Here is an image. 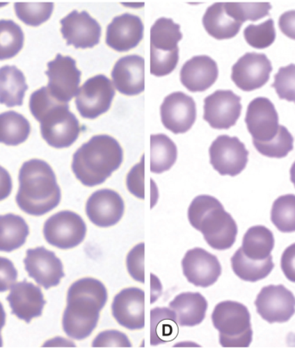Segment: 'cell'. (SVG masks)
Returning a JSON list of instances; mask_svg holds the SVG:
<instances>
[{"label":"cell","instance_id":"cell-49","mask_svg":"<svg viewBox=\"0 0 295 356\" xmlns=\"http://www.w3.org/2000/svg\"><path fill=\"white\" fill-rule=\"evenodd\" d=\"M279 27L284 35L295 40V10L284 13L280 17Z\"/></svg>","mask_w":295,"mask_h":356},{"label":"cell","instance_id":"cell-14","mask_svg":"<svg viewBox=\"0 0 295 356\" xmlns=\"http://www.w3.org/2000/svg\"><path fill=\"white\" fill-rule=\"evenodd\" d=\"M160 111L161 123L174 134L188 132L196 121V104L192 97L182 92L167 96Z\"/></svg>","mask_w":295,"mask_h":356},{"label":"cell","instance_id":"cell-5","mask_svg":"<svg viewBox=\"0 0 295 356\" xmlns=\"http://www.w3.org/2000/svg\"><path fill=\"white\" fill-rule=\"evenodd\" d=\"M181 26L171 19L161 17L150 29V74L166 76L177 67Z\"/></svg>","mask_w":295,"mask_h":356},{"label":"cell","instance_id":"cell-31","mask_svg":"<svg viewBox=\"0 0 295 356\" xmlns=\"http://www.w3.org/2000/svg\"><path fill=\"white\" fill-rule=\"evenodd\" d=\"M177 159V147L168 136H150V172L161 174L174 166Z\"/></svg>","mask_w":295,"mask_h":356},{"label":"cell","instance_id":"cell-11","mask_svg":"<svg viewBox=\"0 0 295 356\" xmlns=\"http://www.w3.org/2000/svg\"><path fill=\"white\" fill-rule=\"evenodd\" d=\"M197 231L202 233L208 245L217 250L231 249L236 242L237 225L221 204L211 208L201 218Z\"/></svg>","mask_w":295,"mask_h":356},{"label":"cell","instance_id":"cell-28","mask_svg":"<svg viewBox=\"0 0 295 356\" xmlns=\"http://www.w3.org/2000/svg\"><path fill=\"white\" fill-rule=\"evenodd\" d=\"M28 90L23 72L15 66L0 68V104L7 107L21 106Z\"/></svg>","mask_w":295,"mask_h":356},{"label":"cell","instance_id":"cell-1","mask_svg":"<svg viewBox=\"0 0 295 356\" xmlns=\"http://www.w3.org/2000/svg\"><path fill=\"white\" fill-rule=\"evenodd\" d=\"M30 110L40 123L42 138L49 146L64 149L77 142L81 133L80 122L71 113L68 103L54 98L47 86L32 93Z\"/></svg>","mask_w":295,"mask_h":356},{"label":"cell","instance_id":"cell-50","mask_svg":"<svg viewBox=\"0 0 295 356\" xmlns=\"http://www.w3.org/2000/svg\"><path fill=\"white\" fill-rule=\"evenodd\" d=\"M13 190L12 177L6 169L0 166V201L7 199Z\"/></svg>","mask_w":295,"mask_h":356},{"label":"cell","instance_id":"cell-51","mask_svg":"<svg viewBox=\"0 0 295 356\" xmlns=\"http://www.w3.org/2000/svg\"><path fill=\"white\" fill-rule=\"evenodd\" d=\"M6 314L1 303H0V332L6 325ZM3 346L2 337L0 335V347Z\"/></svg>","mask_w":295,"mask_h":356},{"label":"cell","instance_id":"cell-16","mask_svg":"<svg viewBox=\"0 0 295 356\" xmlns=\"http://www.w3.org/2000/svg\"><path fill=\"white\" fill-rule=\"evenodd\" d=\"M61 32L67 45L75 49H91L98 45L102 37V26L88 12L74 10L63 17Z\"/></svg>","mask_w":295,"mask_h":356},{"label":"cell","instance_id":"cell-18","mask_svg":"<svg viewBox=\"0 0 295 356\" xmlns=\"http://www.w3.org/2000/svg\"><path fill=\"white\" fill-rule=\"evenodd\" d=\"M182 270L189 282L207 289L217 282L222 267L217 257L200 248L186 252L182 262Z\"/></svg>","mask_w":295,"mask_h":356},{"label":"cell","instance_id":"cell-42","mask_svg":"<svg viewBox=\"0 0 295 356\" xmlns=\"http://www.w3.org/2000/svg\"><path fill=\"white\" fill-rule=\"evenodd\" d=\"M273 88L280 99L295 103V64L280 68Z\"/></svg>","mask_w":295,"mask_h":356},{"label":"cell","instance_id":"cell-2","mask_svg":"<svg viewBox=\"0 0 295 356\" xmlns=\"http://www.w3.org/2000/svg\"><path fill=\"white\" fill-rule=\"evenodd\" d=\"M19 189L16 201L20 209L29 215L42 216L58 207L62 192L56 176L46 161L32 159L22 166Z\"/></svg>","mask_w":295,"mask_h":356},{"label":"cell","instance_id":"cell-13","mask_svg":"<svg viewBox=\"0 0 295 356\" xmlns=\"http://www.w3.org/2000/svg\"><path fill=\"white\" fill-rule=\"evenodd\" d=\"M255 305L257 314L269 323H286L295 314L294 295L282 285L264 287Z\"/></svg>","mask_w":295,"mask_h":356},{"label":"cell","instance_id":"cell-48","mask_svg":"<svg viewBox=\"0 0 295 356\" xmlns=\"http://www.w3.org/2000/svg\"><path fill=\"white\" fill-rule=\"evenodd\" d=\"M280 267L286 278L295 283V243L287 247L283 252Z\"/></svg>","mask_w":295,"mask_h":356},{"label":"cell","instance_id":"cell-32","mask_svg":"<svg viewBox=\"0 0 295 356\" xmlns=\"http://www.w3.org/2000/svg\"><path fill=\"white\" fill-rule=\"evenodd\" d=\"M275 238L273 233L264 226H254L248 229L244 236V254L253 260H265L271 257L274 250Z\"/></svg>","mask_w":295,"mask_h":356},{"label":"cell","instance_id":"cell-46","mask_svg":"<svg viewBox=\"0 0 295 356\" xmlns=\"http://www.w3.org/2000/svg\"><path fill=\"white\" fill-rule=\"evenodd\" d=\"M92 346L95 348H131L132 345L125 334L118 332V330H107L96 337L95 341H93Z\"/></svg>","mask_w":295,"mask_h":356},{"label":"cell","instance_id":"cell-27","mask_svg":"<svg viewBox=\"0 0 295 356\" xmlns=\"http://www.w3.org/2000/svg\"><path fill=\"white\" fill-rule=\"evenodd\" d=\"M202 23L207 33L217 40L235 38L243 25V23L228 15L222 2L214 3L208 7L204 14Z\"/></svg>","mask_w":295,"mask_h":356},{"label":"cell","instance_id":"cell-21","mask_svg":"<svg viewBox=\"0 0 295 356\" xmlns=\"http://www.w3.org/2000/svg\"><path fill=\"white\" fill-rule=\"evenodd\" d=\"M145 294L142 289L131 287L122 290L111 305L113 318L129 330L145 328Z\"/></svg>","mask_w":295,"mask_h":356},{"label":"cell","instance_id":"cell-24","mask_svg":"<svg viewBox=\"0 0 295 356\" xmlns=\"http://www.w3.org/2000/svg\"><path fill=\"white\" fill-rule=\"evenodd\" d=\"M7 297L13 314L26 323L42 314L46 304L40 289L34 284L22 282L15 283Z\"/></svg>","mask_w":295,"mask_h":356},{"label":"cell","instance_id":"cell-3","mask_svg":"<svg viewBox=\"0 0 295 356\" xmlns=\"http://www.w3.org/2000/svg\"><path fill=\"white\" fill-rule=\"evenodd\" d=\"M123 160V149L116 139L95 136L74 154L72 170L82 184L93 188L103 184Z\"/></svg>","mask_w":295,"mask_h":356},{"label":"cell","instance_id":"cell-52","mask_svg":"<svg viewBox=\"0 0 295 356\" xmlns=\"http://www.w3.org/2000/svg\"><path fill=\"white\" fill-rule=\"evenodd\" d=\"M290 178L291 181H292L293 184L295 186V161L294 163L292 165V168L290 169Z\"/></svg>","mask_w":295,"mask_h":356},{"label":"cell","instance_id":"cell-23","mask_svg":"<svg viewBox=\"0 0 295 356\" xmlns=\"http://www.w3.org/2000/svg\"><path fill=\"white\" fill-rule=\"evenodd\" d=\"M145 60L142 56L131 55L122 57L111 71L115 88L127 96L142 93L145 89Z\"/></svg>","mask_w":295,"mask_h":356},{"label":"cell","instance_id":"cell-43","mask_svg":"<svg viewBox=\"0 0 295 356\" xmlns=\"http://www.w3.org/2000/svg\"><path fill=\"white\" fill-rule=\"evenodd\" d=\"M145 244L136 245L129 252L127 259V270L136 282L145 283Z\"/></svg>","mask_w":295,"mask_h":356},{"label":"cell","instance_id":"cell-36","mask_svg":"<svg viewBox=\"0 0 295 356\" xmlns=\"http://www.w3.org/2000/svg\"><path fill=\"white\" fill-rule=\"evenodd\" d=\"M271 221L280 232H295V195L280 196L273 204Z\"/></svg>","mask_w":295,"mask_h":356},{"label":"cell","instance_id":"cell-34","mask_svg":"<svg viewBox=\"0 0 295 356\" xmlns=\"http://www.w3.org/2000/svg\"><path fill=\"white\" fill-rule=\"evenodd\" d=\"M31 134V124L23 115L10 111L0 114V143L17 146Z\"/></svg>","mask_w":295,"mask_h":356},{"label":"cell","instance_id":"cell-53","mask_svg":"<svg viewBox=\"0 0 295 356\" xmlns=\"http://www.w3.org/2000/svg\"><path fill=\"white\" fill-rule=\"evenodd\" d=\"M7 5H8V3H0V7L5 6Z\"/></svg>","mask_w":295,"mask_h":356},{"label":"cell","instance_id":"cell-9","mask_svg":"<svg viewBox=\"0 0 295 356\" xmlns=\"http://www.w3.org/2000/svg\"><path fill=\"white\" fill-rule=\"evenodd\" d=\"M45 74L49 78L47 88L54 98L60 102L68 103L77 97L80 89L81 72L72 57L58 54L55 60L48 63Z\"/></svg>","mask_w":295,"mask_h":356},{"label":"cell","instance_id":"cell-26","mask_svg":"<svg viewBox=\"0 0 295 356\" xmlns=\"http://www.w3.org/2000/svg\"><path fill=\"white\" fill-rule=\"evenodd\" d=\"M169 307L174 311L179 325L193 327L204 321L208 303L200 293H182L170 302Z\"/></svg>","mask_w":295,"mask_h":356},{"label":"cell","instance_id":"cell-10","mask_svg":"<svg viewBox=\"0 0 295 356\" xmlns=\"http://www.w3.org/2000/svg\"><path fill=\"white\" fill-rule=\"evenodd\" d=\"M210 163L221 175H239L248 163L249 152L236 136H218L209 149Z\"/></svg>","mask_w":295,"mask_h":356},{"label":"cell","instance_id":"cell-22","mask_svg":"<svg viewBox=\"0 0 295 356\" xmlns=\"http://www.w3.org/2000/svg\"><path fill=\"white\" fill-rule=\"evenodd\" d=\"M143 21L138 16L125 13L114 17L106 29L107 46L117 52H127L135 49L143 40Z\"/></svg>","mask_w":295,"mask_h":356},{"label":"cell","instance_id":"cell-47","mask_svg":"<svg viewBox=\"0 0 295 356\" xmlns=\"http://www.w3.org/2000/svg\"><path fill=\"white\" fill-rule=\"evenodd\" d=\"M17 279V271L9 259L0 257V293L12 289Z\"/></svg>","mask_w":295,"mask_h":356},{"label":"cell","instance_id":"cell-44","mask_svg":"<svg viewBox=\"0 0 295 356\" xmlns=\"http://www.w3.org/2000/svg\"><path fill=\"white\" fill-rule=\"evenodd\" d=\"M221 204L216 197L209 195H200L196 197L189 208V220L194 229H198L201 218L211 208Z\"/></svg>","mask_w":295,"mask_h":356},{"label":"cell","instance_id":"cell-25","mask_svg":"<svg viewBox=\"0 0 295 356\" xmlns=\"http://www.w3.org/2000/svg\"><path fill=\"white\" fill-rule=\"evenodd\" d=\"M181 82L191 92L207 91L217 81L218 68L217 63L207 56H198L183 65Z\"/></svg>","mask_w":295,"mask_h":356},{"label":"cell","instance_id":"cell-8","mask_svg":"<svg viewBox=\"0 0 295 356\" xmlns=\"http://www.w3.org/2000/svg\"><path fill=\"white\" fill-rule=\"evenodd\" d=\"M116 95L113 82L105 75L90 78L79 89L75 105L79 113L86 120H95L109 111Z\"/></svg>","mask_w":295,"mask_h":356},{"label":"cell","instance_id":"cell-37","mask_svg":"<svg viewBox=\"0 0 295 356\" xmlns=\"http://www.w3.org/2000/svg\"><path fill=\"white\" fill-rule=\"evenodd\" d=\"M253 145L262 156L269 158H283L294 149V138L285 126L280 125L274 138L268 142L254 141Z\"/></svg>","mask_w":295,"mask_h":356},{"label":"cell","instance_id":"cell-45","mask_svg":"<svg viewBox=\"0 0 295 356\" xmlns=\"http://www.w3.org/2000/svg\"><path fill=\"white\" fill-rule=\"evenodd\" d=\"M129 192L140 200L145 199V156L140 163L135 165L129 172L127 179Z\"/></svg>","mask_w":295,"mask_h":356},{"label":"cell","instance_id":"cell-19","mask_svg":"<svg viewBox=\"0 0 295 356\" xmlns=\"http://www.w3.org/2000/svg\"><path fill=\"white\" fill-rule=\"evenodd\" d=\"M125 209L122 197L111 189L96 191L86 204V213L89 220L99 228H109L117 225L123 218Z\"/></svg>","mask_w":295,"mask_h":356},{"label":"cell","instance_id":"cell-39","mask_svg":"<svg viewBox=\"0 0 295 356\" xmlns=\"http://www.w3.org/2000/svg\"><path fill=\"white\" fill-rule=\"evenodd\" d=\"M225 12L233 19L244 23L267 17L272 9L271 3H224Z\"/></svg>","mask_w":295,"mask_h":356},{"label":"cell","instance_id":"cell-29","mask_svg":"<svg viewBox=\"0 0 295 356\" xmlns=\"http://www.w3.org/2000/svg\"><path fill=\"white\" fill-rule=\"evenodd\" d=\"M29 226L20 216L12 213L0 216V251L13 252L26 242Z\"/></svg>","mask_w":295,"mask_h":356},{"label":"cell","instance_id":"cell-38","mask_svg":"<svg viewBox=\"0 0 295 356\" xmlns=\"http://www.w3.org/2000/svg\"><path fill=\"white\" fill-rule=\"evenodd\" d=\"M54 3H15L16 15L29 26L38 27L51 17Z\"/></svg>","mask_w":295,"mask_h":356},{"label":"cell","instance_id":"cell-30","mask_svg":"<svg viewBox=\"0 0 295 356\" xmlns=\"http://www.w3.org/2000/svg\"><path fill=\"white\" fill-rule=\"evenodd\" d=\"M232 268L235 275L248 282H257L269 276L274 268L272 257L265 260H253L240 249L232 257Z\"/></svg>","mask_w":295,"mask_h":356},{"label":"cell","instance_id":"cell-40","mask_svg":"<svg viewBox=\"0 0 295 356\" xmlns=\"http://www.w3.org/2000/svg\"><path fill=\"white\" fill-rule=\"evenodd\" d=\"M244 38L254 49L269 48L276 41V32L274 21L268 19L258 25L250 24L244 31Z\"/></svg>","mask_w":295,"mask_h":356},{"label":"cell","instance_id":"cell-12","mask_svg":"<svg viewBox=\"0 0 295 356\" xmlns=\"http://www.w3.org/2000/svg\"><path fill=\"white\" fill-rule=\"evenodd\" d=\"M242 111L241 98L230 90H218L204 99V120L212 129H228L237 124Z\"/></svg>","mask_w":295,"mask_h":356},{"label":"cell","instance_id":"cell-17","mask_svg":"<svg viewBox=\"0 0 295 356\" xmlns=\"http://www.w3.org/2000/svg\"><path fill=\"white\" fill-rule=\"evenodd\" d=\"M24 262L29 276L47 290L58 286L65 276L62 261L45 247L29 250Z\"/></svg>","mask_w":295,"mask_h":356},{"label":"cell","instance_id":"cell-41","mask_svg":"<svg viewBox=\"0 0 295 356\" xmlns=\"http://www.w3.org/2000/svg\"><path fill=\"white\" fill-rule=\"evenodd\" d=\"M88 296L95 298L104 308L107 302L106 287L99 280L93 278H83L77 280L68 289L67 296Z\"/></svg>","mask_w":295,"mask_h":356},{"label":"cell","instance_id":"cell-33","mask_svg":"<svg viewBox=\"0 0 295 356\" xmlns=\"http://www.w3.org/2000/svg\"><path fill=\"white\" fill-rule=\"evenodd\" d=\"M150 344L166 343L178 335V322L174 311L168 308H154L150 312Z\"/></svg>","mask_w":295,"mask_h":356},{"label":"cell","instance_id":"cell-20","mask_svg":"<svg viewBox=\"0 0 295 356\" xmlns=\"http://www.w3.org/2000/svg\"><path fill=\"white\" fill-rule=\"evenodd\" d=\"M246 123L254 141H271L280 127L274 104L264 97L253 99L248 106Z\"/></svg>","mask_w":295,"mask_h":356},{"label":"cell","instance_id":"cell-7","mask_svg":"<svg viewBox=\"0 0 295 356\" xmlns=\"http://www.w3.org/2000/svg\"><path fill=\"white\" fill-rule=\"evenodd\" d=\"M43 235L50 245L60 250L74 249L85 239L86 222L74 211H60L45 222Z\"/></svg>","mask_w":295,"mask_h":356},{"label":"cell","instance_id":"cell-4","mask_svg":"<svg viewBox=\"0 0 295 356\" xmlns=\"http://www.w3.org/2000/svg\"><path fill=\"white\" fill-rule=\"evenodd\" d=\"M212 321L222 347L247 348L253 341L250 312L239 302L228 300L216 305Z\"/></svg>","mask_w":295,"mask_h":356},{"label":"cell","instance_id":"cell-15","mask_svg":"<svg viewBox=\"0 0 295 356\" xmlns=\"http://www.w3.org/2000/svg\"><path fill=\"white\" fill-rule=\"evenodd\" d=\"M272 70L264 54L247 53L233 65L232 80L242 91L253 92L267 83Z\"/></svg>","mask_w":295,"mask_h":356},{"label":"cell","instance_id":"cell-35","mask_svg":"<svg viewBox=\"0 0 295 356\" xmlns=\"http://www.w3.org/2000/svg\"><path fill=\"white\" fill-rule=\"evenodd\" d=\"M24 34L13 20H0V60L13 58L23 49Z\"/></svg>","mask_w":295,"mask_h":356},{"label":"cell","instance_id":"cell-6","mask_svg":"<svg viewBox=\"0 0 295 356\" xmlns=\"http://www.w3.org/2000/svg\"><path fill=\"white\" fill-rule=\"evenodd\" d=\"M63 326L68 337L83 340L91 335L98 325L103 307L95 298L88 296H67Z\"/></svg>","mask_w":295,"mask_h":356}]
</instances>
